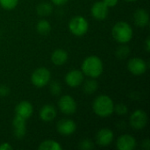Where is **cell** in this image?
Instances as JSON below:
<instances>
[{
	"instance_id": "18",
	"label": "cell",
	"mask_w": 150,
	"mask_h": 150,
	"mask_svg": "<svg viewBox=\"0 0 150 150\" xmlns=\"http://www.w3.org/2000/svg\"><path fill=\"white\" fill-rule=\"evenodd\" d=\"M69 59L68 52L63 48H56L51 54V62L55 66L64 65Z\"/></svg>"
},
{
	"instance_id": "22",
	"label": "cell",
	"mask_w": 150,
	"mask_h": 150,
	"mask_svg": "<svg viewBox=\"0 0 150 150\" xmlns=\"http://www.w3.org/2000/svg\"><path fill=\"white\" fill-rule=\"evenodd\" d=\"M51 30H52V25L50 22L45 18L39 20L36 24V31L41 35L48 34L51 32Z\"/></svg>"
},
{
	"instance_id": "25",
	"label": "cell",
	"mask_w": 150,
	"mask_h": 150,
	"mask_svg": "<svg viewBox=\"0 0 150 150\" xmlns=\"http://www.w3.org/2000/svg\"><path fill=\"white\" fill-rule=\"evenodd\" d=\"M49 84V91L54 96H60L62 93V85L60 83L56 81H53L48 83Z\"/></svg>"
},
{
	"instance_id": "1",
	"label": "cell",
	"mask_w": 150,
	"mask_h": 150,
	"mask_svg": "<svg viewBox=\"0 0 150 150\" xmlns=\"http://www.w3.org/2000/svg\"><path fill=\"white\" fill-rule=\"evenodd\" d=\"M81 70L83 73L84 76L96 79L103 74V61L100 57L97 55H90L83 61Z\"/></svg>"
},
{
	"instance_id": "14",
	"label": "cell",
	"mask_w": 150,
	"mask_h": 150,
	"mask_svg": "<svg viewBox=\"0 0 150 150\" xmlns=\"http://www.w3.org/2000/svg\"><path fill=\"white\" fill-rule=\"evenodd\" d=\"M13 134L16 139L21 140L26 134V120L18 116H14L12 120Z\"/></svg>"
},
{
	"instance_id": "24",
	"label": "cell",
	"mask_w": 150,
	"mask_h": 150,
	"mask_svg": "<svg viewBox=\"0 0 150 150\" xmlns=\"http://www.w3.org/2000/svg\"><path fill=\"white\" fill-rule=\"evenodd\" d=\"M18 0H0V6L5 11H11L17 7Z\"/></svg>"
},
{
	"instance_id": "5",
	"label": "cell",
	"mask_w": 150,
	"mask_h": 150,
	"mask_svg": "<svg viewBox=\"0 0 150 150\" xmlns=\"http://www.w3.org/2000/svg\"><path fill=\"white\" fill-rule=\"evenodd\" d=\"M51 81V73L49 69L44 67L36 69L31 76V82L36 88L41 89L47 86Z\"/></svg>"
},
{
	"instance_id": "10",
	"label": "cell",
	"mask_w": 150,
	"mask_h": 150,
	"mask_svg": "<svg viewBox=\"0 0 150 150\" xmlns=\"http://www.w3.org/2000/svg\"><path fill=\"white\" fill-rule=\"evenodd\" d=\"M76 128L77 127L76 122L70 119H62L56 124L57 132L63 136L73 134L76 131Z\"/></svg>"
},
{
	"instance_id": "34",
	"label": "cell",
	"mask_w": 150,
	"mask_h": 150,
	"mask_svg": "<svg viewBox=\"0 0 150 150\" xmlns=\"http://www.w3.org/2000/svg\"><path fill=\"white\" fill-rule=\"evenodd\" d=\"M124 1L128 2V3H133V2H136V1H138V0H124Z\"/></svg>"
},
{
	"instance_id": "13",
	"label": "cell",
	"mask_w": 150,
	"mask_h": 150,
	"mask_svg": "<svg viewBox=\"0 0 150 150\" xmlns=\"http://www.w3.org/2000/svg\"><path fill=\"white\" fill-rule=\"evenodd\" d=\"M14 112L16 116H18L20 118L25 119V120H27L28 119H30L33 113V105L27 101V100H23L20 101L14 109Z\"/></svg>"
},
{
	"instance_id": "2",
	"label": "cell",
	"mask_w": 150,
	"mask_h": 150,
	"mask_svg": "<svg viewBox=\"0 0 150 150\" xmlns=\"http://www.w3.org/2000/svg\"><path fill=\"white\" fill-rule=\"evenodd\" d=\"M92 110L97 116L108 118L114 112V102L108 95H99L92 103Z\"/></svg>"
},
{
	"instance_id": "12",
	"label": "cell",
	"mask_w": 150,
	"mask_h": 150,
	"mask_svg": "<svg viewBox=\"0 0 150 150\" xmlns=\"http://www.w3.org/2000/svg\"><path fill=\"white\" fill-rule=\"evenodd\" d=\"M136 146V139L128 134L120 135L116 141V147L119 150H134Z\"/></svg>"
},
{
	"instance_id": "11",
	"label": "cell",
	"mask_w": 150,
	"mask_h": 150,
	"mask_svg": "<svg viewBox=\"0 0 150 150\" xmlns=\"http://www.w3.org/2000/svg\"><path fill=\"white\" fill-rule=\"evenodd\" d=\"M114 141V133L108 127L101 128L96 134V143L101 147H107Z\"/></svg>"
},
{
	"instance_id": "33",
	"label": "cell",
	"mask_w": 150,
	"mask_h": 150,
	"mask_svg": "<svg viewBox=\"0 0 150 150\" xmlns=\"http://www.w3.org/2000/svg\"><path fill=\"white\" fill-rule=\"evenodd\" d=\"M144 48L147 52H149L150 51V39L149 37H147L146 40H145V43H144Z\"/></svg>"
},
{
	"instance_id": "19",
	"label": "cell",
	"mask_w": 150,
	"mask_h": 150,
	"mask_svg": "<svg viewBox=\"0 0 150 150\" xmlns=\"http://www.w3.org/2000/svg\"><path fill=\"white\" fill-rule=\"evenodd\" d=\"M83 91L87 95L94 94L98 89V83L95 78H90L83 82Z\"/></svg>"
},
{
	"instance_id": "15",
	"label": "cell",
	"mask_w": 150,
	"mask_h": 150,
	"mask_svg": "<svg viewBox=\"0 0 150 150\" xmlns=\"http://www.w3.org/2000/svg\"><path fill=\"white\" fill-rule=\"evenodd\" d=\"M109 8L103 3V1H97L91 8V16L97 20H104L107 18Z\"/></svg>"
},
{
	"instance_id": "26",
	"label": "cell",
	"mask_w": 150,
	"mask_h": 150,
	"mask_svg": "<svg viewBox=\"0 0 150 150\" xmlns=\"http://www.w3.org/2000/svg\"><path fill=\"white\" fill-rule=\"evenodd\" d=\"M114 112H116L119 116H125L128 113V107L123 103L114 105Z\"/></svg>"
},
{
	"instance_id": "7",
	"label": "cell",
	"mask_w": 150,
	"mask_h": 150,
	"mask_svg": "<svg viewBox=\"0 0 150 150\" xmlns=\"http://www.w3.org/2000/svg\"><path fill=\"white\" fill-rule=\"evenodd\" d=\"M58 108L65 115H73L76 112L77 104L72 96L66 94L59 98Z\"/></svg>"
},
{
	"instance_id": "28",
	"label": "cell",
	"mask_w": 150,
	"mask_h": 150,
	"mask_svg": "<svg viewBox=\"0 0 150 150\" xmlns=\"http://www.w3.org/2000/svg\"><path fill=\"white\" fill-rule=\"evenodd\" d=\"M11 92V90L10 88L5 85V84H3V85H0V97H7Z\"/></svg>"
},
{
	"instance_id": "17",
	"label": "cell",
	"mask_w": 150,
	"mask_h": 150,
	"mask_svg": "<svg viewBox=\"0 0 150 150\" xmlns=\"http://www.w3.org/2000/svg\"><path fill=\"white\" fill-rule=\"evenodd\" d=\"M134 22L138 27H146L149 24V14L147 10L143 8H139L134 12Z\"/></svg>"
},
{
	"instance_id": "32",
	"label": "cell",
	"mask_w": 150,
	"mask_h": 150,
	"mask_svg": "<svg viewBox=\"0 0 150 150\" xmlns=\"http://www.w3.org/2000/svg\"><path fill=\"white\" fill-rule=\"evenodd\" d=\"M142 147L146 150L150 149V141L149 139H146L144 140L142 142Z\"/></svg>"
},
{
	"instance_id": "30",
	"label": "cell",
	"mask_w": 150,
	"mask_h": 150,
	"mask_svg": "<svg viewBox=\"0 0 150 150\" xmlns=\"http://www.w3.org/2000/svg\"><path fill=\"white\" fill-rule=\"evenodd\" d=\"M50 1L52 4L56 6H62L69 2V0H50Z\"/></svg>"
},
{
	"instance_id": "20",
	"label": "cell",
	"mask_w": 150,
	"mask_h": 150,
	"mask_svg": "<svg viewBox=\"0 0 150 150\" xmlns=\"http://www.w3.org/2000/svg\"><path fill=\"white\" fill-rule=\"evenodd\" d=\"M36 12L40 17L49 16L53 12V4L49 2H41L36 6Z\"/></svg>"
},
{
	"instance_id": "27",
	"label": "cell",
	"mask_w": 150,
	"mask_h": 150,
	"mask_svg": "<svg viewBox=\"0 0 150 150\" xmlns=\"http://www.w3.org/2000/svg\"><path fill=\"white\" fill-rule=\"evenodd\" d=\"M78 148L83 150H91L94 149V143L90 139H83L79 142Z\"/></svg>"
},
{
	"instance_id": "29",
	"label": "cell",
	"mask_w": 150,
	"mask_h": 150,
	"mask_svg": "<svg viewBox=\"0 0 150 150\" xmlns=\"http://www.w3.org/2000/svg\"><path fill=\"white\" fill-rule=\"evenodd\" d=\"M103 3L108 7V8H112V7H114L118 4L119 3V0H102Z\"/></svg>"
},
{
	"instance_id": "16",
	"label": "cell",
	"mask_w": 150,
	"mask_h": 150,
	"mask_svg": "<svg viewBox=\"0 0 150 150\" xmlns=\"http://www.w3.org/2000/svg\"><path fill=\"white\" fill-rule=\"evenodd\" d=\"M39 115H40V119L43 122H47V123L51 122L56 118L57 110L53 105L47 104V105H44L41 106Z\"/></svg>"
},
{
	"instance_id": "3",
	"label": "cell",
	"mask_w": 150,
	"mask_h": 150,
	"mask_svg": "<svg viewBox=\"0 0 150 150\" xmlns=\"http://www.w3.org/2000/svg\"><path fill=\"white\" fill-rule=\"evenodd\" d=\"M112 36L118 43L127 44L133 39L134 31L127 22L119 21L112 28Z\"/></svg>"
},
{
	"instance_id": "23",
	"label": "cell",
	"mask_w": 150,
	"mask_h": 150,
	"mask_svg": "<svg viewBox=\"0 0 150 150\" xmlns=\"http://www.w3.org/2000/svg\"><path fill=\"white\" fill-rule=\"evenodd\" d=\"M130 52L131 49L127 44H120L115 51V55L120 60H125L130 55Z\"/></svg>"
},
{
	"instance_id": "8",
	"label": "cell",
	"mask_w": 150,
	"mask_h": 150,
	"mask_svg": "<svg viewBox=\"0 0 150 150\" xmlns=\"http://www.w3.org/2000/svg\"><path fill=\"white\" fill-rule=\"evenodd\" d=\"M127 69L134 76H142L143 74L146 73L148 69V64L142 58L134 57L128 61Z\"/></svg>"
},
{
	"instance_id": "4",
	"label": "cell",
	"mask_w": 150,
	"mask_h": 150,
	"mask_svg": "<svg viewBox=\"0 0 150 150\" xmlns=\"http://www.w3.org/2000/svg\"><path fill=\"white\" fill-rule=\"evenodd\" d=\"M69 30L73 35L82 37L89 30V22L83 16H75L69 22Z\"/></svg>"
},
{
	"instance_id": "21",
	"label": "cell",
	"mask_w": 150,
	"mask_h": 150,
	"mask_svg": "<svg viewBox=\"0 0 150 150\" xmlns=\"http://www.w3.org/2000/svg\"><path fill=\"white\" fill-rule=\"evenodd\" d=\"M40 150H62V145L54 140H45L39 145Z\"/></svg>"
},
{
	"instance_id": "6",
	"label": "cell",
	"mask_w": 150,
	"mask_h": 150,
	"mask_svg": "<svg viewBox=\"0 0 150 150\" xmlns=\"http://www.w3.org/2000/svg\"><path fill=\"white\" fill-rule=\"evenodd\" d=\"M148 121H149L148 114L145 111L142 109L135 110L134 112H132L129 118V123L131 127L137 131L144 129L148 124Z\"/></svg>"
},
{
	"instance_id": "9",
	"label": "cell",
	"mask_w": 150,
	"mask_h": 150,
	"mask_svg": "<svg viewBox=\"0 0 150 150\" xmlns=\"http://www.w3.org/2000/svg\"><path fill=\"white\" fill-rule=\"evenodd\" d=\"M64 80L69 87L77 88L84 81V75L80 69H72L66 74Z\"/></svg>"
},
{
	"instance_id": "31",
	"label": "cell",
	"mask_w": 150,
	"mask_h": 150,
	"mask_svg": "<svg viewBox=\"0 0 150 150\" xmlns=\"http://www.w3.org/2000/svg\"><path fill=\"white\" fill-rule=\"evenodd\" d=\"M13 147L8 142H3L0 144V150H12Z\"/></svg>"
}]
</instances>
